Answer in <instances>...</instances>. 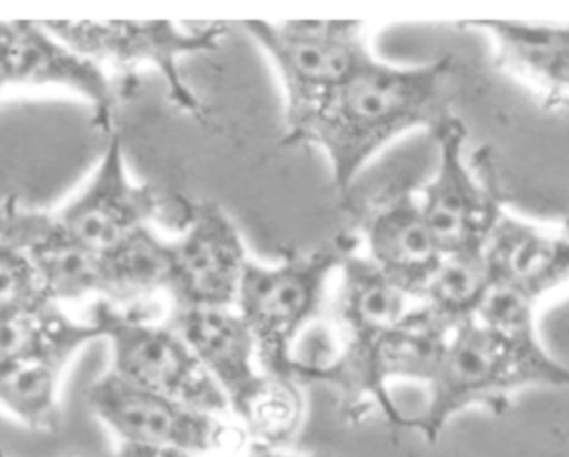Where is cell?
I'll return each instance as SVG.
<instances>
[{
    "label": "cell",
    "mask_w": 569,
    "mask_h": 457,
    "mask_svg": "<svg viewBox=\"0 0 569 457\" xmlns=\"http://www.w3.org/2000/svg\"><path fill=\"white\" fill-rule=\"evenodd\" d=\"M167 322L187 339L229 408L262 375L256 339L233 306L171 308Z\"/></svg>",
    "instance_id": "obj_15"
},
{
    "label": "cell",
    "mask_w": 569,
    "mask_h": 457,
    "mask_svg": "<svg viewBox=\"0 0 569 457\" xmlns=\"http://www.w3.org/2000/svg\"><path fill=\"white\" fill-rule=\"evenodd\" d=\"M62 370L53 362L0 357V410L31 430L58 428Z\"/></svg>",
    "instance_id": "obj_18"
},
{
    "label": "cell",
    "mask_w": 569,
    "mask_h": 457,
    "mask_svg": "<svg viewBox=\"0 0 569 457\" xmlns=\"http://www.w3.org/2000/svg\"><path fill=\"white\" fill-rule=\"evenodd\" d=\"M451 58L422 67H391L367 53L322 106L280 144L325 151L333 186L345 193L360 169L400 133L449 120Z\"/></svg>",
    "instance_id": "obj_1"
},
{
    "label": "cell",
    "mask_w": 569,
    "mask_h": 457,
    "mask_svg": "<svg viewBox=\"0 0 569 457\" xmlns=\"http://www.w3.org/2000/svg\"><path fill=\"white\" fill-rule=\"evenodd\" d=\"M116 457H196L184 450L176 448H160V446H136V444H120Z\"/></svg>",
    "instance_id": "obj_22"
},
{
    "label": "cell",
    "mask_w": 569,
    "mask_h": 457,
    "mask_svg": "<svg viewBox=\"0 0 569 457\" xmlns=\"http://www.w3.org/2000/svg\"><path fill=\"white\" fill-rule=\"evenodd\" d=\"M102 339L100 324L71 317L62 304L38 299L0 311V357L42 359L67 366L89 342Z\"/></svg>",
    "instance_id": "obj_17"
},
{
    "label": "cell",
    "mask_w": 569,
    "mask_h": 457,
    "mask_svg": "<svg viewBox=\"0 0 569 457\" xmlns=\"http://www.w3.org/2000/svg\"><path fill=\"white\" fill-rule=\"evenodd\" d=\"M496 42V64L529 87L545 109L569 106V22L471 20Z\"/></svg>",
    "instance_id": "obj_13"
},
{
    "label": "cell",
    "mask_w": 569,
    "mask_h": 457,
    "mask_svg": "<svg viewBox=\"0 0 569 457\" xmlns=\"http://www.w3.org/2000/svg\"><path fill=\"white\" fill-rule=\"evenodd\" d=\"M433 138L438 142V169L422 186L420 211L440 253L447 255L485 244L502 206L487 151L473 153L480 182L462 162L465 124L451 115L433 131Z\"/></svg>",
    "instance_id": "obj_9"
},
{
    "label": "cell",
    "mask_w": 569,
    "mask_h": 457,
    "mask_svg": "<svg viewBox=\"0 0 569 457\" xmlns=\"http://www.w3.org/2000/svg\"><path fill=\"white\" fill-rule=\"evenodd\" d=\"M333 297L338 344H367L396 328L418 302L356 251L342 262Z\"/></svg>",
    "instance_id": "obj_16"
},
{
    "label": "cell",
    "mask_w": 569,
    "mask_h": 457,
    "mask_svg": "<svg viewBox=\"0 0 569 457\" xmlns=\"http://www.w3.org/2000/svg\"><path fill=\"white\" fill-rule=\"evenodd\" d=\"M353 251L351 235H336L309 251H289L276 264L249 260L233 308L256 339L262 370L293 377L296 344L320 315L329 280Z\"/></svg>",
    "instance_id": "obj_3"
},
{
    "label": "cell",
    "mask_w": 569,
    "mask_h": 457,
    "mask_svg": "<svg viewBox=\"0 0 569 457\" xmlns=\"http://www.w3.org/2000/svg\"><path fill=\"white\" fill-rule=\"evenodd\" d=\"M89 406L120 444L176 448L198 457L229 450L244 437L222 413L133 386L109 370L91 384Z\"/></svg>",
    "instance_id": "obj_8"
},
{
    "label": "cell",
    "mask_w": 569,
    "mask_h": 457,
    "mask_svg": "<svg viewBox=\"0 0 569 457\" xmlns=\"http://www.w3.org/2000/svg\"><path fill=\"white\" fill-rule=\"evenodd\" d=\"M44 27L76 53L118 69L153 67L171 102L184 113L202 120L204 109L180 71V58L218 49L224 24H178L171 20H49Z\"/></svg>",
    "instance_id": "obj_5"
},
{
    "label": "cell",
    "mask_w": 569,
    "mask_h": 457,
    "mask_svg": "<svg viewBox=\"0 0 569 457\" xmlns=\"http://www.w3.org/2000/svg\"><path fill=\"white\" fill-rule=\"evenodd\" d=\"M247 457H327V455H293V453H280L278 448H262V446H258V450H253Z\"/></svg>",
    "instance_id": "obj_23"
},
{
    "label": "cell",
    "mask_w": 569,
    "mask_h": 457,
    "mask_svg": "<svg viewBox=\"0 0 569 457\" xmlns=\"http://www.w3.org/2000/svg\"><path fill=\"white\" fill-rule=\"evenodd\" d=\"M305 399L296 377L262 370L258 382L229 408L244 435L262 448L287 444L302 422Z\"/></svg>",
    "instance_id": "obj_19"
},
{
    "label": "cell",
    "mask_w": 569,
    "mask_h": 457,
    "mask_svg": "<svg viewBox=\"0 0 569 457\" xmlns=\"http://www.w3.org/2000/svg\"><path fill=\"white\" fill-rule=\"evenodd\" d=\"M91 317L111 346L109 373L120 379L187 402L191 406L229 413V404L209 377L187 339L164 319L151 322L140 313L96 302Z\"/></svg>",
    "instance_id": "obj_6"
},
{
    "label": "cell",
    "mask_w": 569,
    "mask_h": 457,
    "mask_svg": "<svg viewBox=\"0 0 569 457\" xmlns=\"http://www.w3.org/2000/svg\"><path fill=\"white\" fill-rule=\"evenodd\" d=\"M485 260L491 284L538 302L569 280V233H549L500 211L485 242Z\"/></svg>",
    "instance_id": "obj_14"
},
{
    "label": "cell",
    "mask_w": 569,
    "mask_h": 457,
    "mask_svg": "<svg viewBox=\"0 0 569 457\" xmlns=\"http://www.w3.org/2000/svg\"><path fill=\"white\" fill-rule=\"evenodd\" d=\"M49 299L31 257L13 242L0 237V311Z\"/></svg>",
    "instance_id": "obj_21"
},
{
    "label": "cell",
    "mask_w": 569,
    "mask_h": 457,
    "mask_svg": "<svg viewBox=\"0 0 569 457\" xmlns=\"http://www.w3.org/2000/svg\"><path fill=\"white\" fill-rule=\"evenodd\" d=\"M60 89L82 98L96 129L111 133L116 89L102 67L76 53L44 22H0V93Z\"/></svg>",
    "instance_id": "obj_11"
},
{
    "label": "cell",
    "mask_w": 569,
    "mask_h": 457,
    "mask_svg": "<svg viewBox=\"0 0 569 457\" xmlns=\"http://www.w3.org/2000/svg\"><path fill=\"white\" fill-rule=\"evenodd\" d=\"M249 264L233 220L211 202L193 204L189 222L169 240L164 293L171 308H231Z\"/></svg>",
    "instance_id": "obj_10"
},
{
    "label": "cell",
    "mask_w": 569,
    "mask_h": 457,
    "mask_svg": "<svg viewBox=\"0 0 569 457\" xmlns=\"http://www.w3.org/2000/svg\"><path fill=\"white\" fill-rule=\"evenodd\" d=\"M427 384L429 399L407 426L436 441L456 413L471 406L502 413L520 388L569 386V368L547 355L538 337H509L471 317L451 328Z\"/></svg>",
    "instance_id": "obj_2"
},
{
    "label": "cell",
    "mask_w": 569,
    "mask_h": 457,
    "mask_svg": "<svg viewBox=\"0 0 569 457\" xmlns=\"http://www.w3.org/2000/svg\"><path fill=\"white\" fill-rule=\"evenodd\" d=\"M0 457H7V455H4V453H2V448H0ZM76 457H78V455H76Z\"/></svg>",
    "instance_id": "obj_24"
},
{
    "label": "cell",
    "mask_w": 569,
    "mask_h": 457,
    "mask_svg": "<svg viewBox=\"0 0 569 457\" xmlns=\"http://www.w3.org/2000/svg\"><path fill=\"white\" fill-rule=\"evenodd\" d=\"M242 29L269 55L282 82V140L293 135L369 53L362 22L356 20H247Z\"/></svg>",
    "instance_id": "obj_4"
},
{
    "label": "cell",
    "mask_w": 569,
    "mask_h": 457,
    "mask_svg": "<svg viewBox=\"0 0 569 457\" xmlns=\"http://www.w3.org/2000/svg\"><path fill=\"white\" fill-rule=\"evenodd\" d=\"M489 284L485 244L469 246L442 255L418 299L453 328L456 324L476 317Z\"/></svg>",
    "instance_id": "obj_20"
},
{
    "label": "cell",
    "mask_w": 569,
    "mask_h": 457,
    "mask_svg": "<svg viewBox=\"0 0 569 457\" xmlns=\"http://www.w3.org/2000/svg\"><path fill=\"white\" fill-rule=\"evenodd\" d=\"M193 204L169 197L151 184L133 182L127 173L122 144L111 135L100 164L87 184L62 206L51 211L56 226L82 248L102 253L156 222H176L184 226Z\"/></svg>",
    "instance_id": "obj_7"
},
{
    "label": "cell",
    "mask_w": 569,
    "mask_h": 457,
    "mask_svg": "<svg viewBox=\"0 0 569 457\" xmlns=\"http://www.w3.org/2000/svg\"><path fill=\"white\" fill-rule=\"evenodd\" d=\"M367 257L405 293L420 297L442 253L409 186H396L360 213Z\"/></svg>",
    "instance_id": "obj_12"
}]
</instances>
